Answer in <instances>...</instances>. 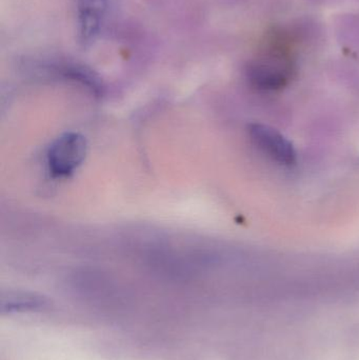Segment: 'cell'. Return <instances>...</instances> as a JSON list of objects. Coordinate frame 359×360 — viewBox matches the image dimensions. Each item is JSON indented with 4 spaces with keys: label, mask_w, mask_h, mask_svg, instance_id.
Masks as SVG:
<instances>
[{
    "label": "cell",
    "mask_w": 359,
    "mask_h": 360,
    "mask_svg": "<svg viewBox=\"0 0 359 360\" xmlns=\"http://www.w3.org/2000/svg\"><path fill=\"white\" fill-rule=\"evenodd\" d=\"M86 141L78 133H65L48 148L46 166L55 179H67L81 166L86 156Z\"/></svg>",
    "instance_id": "obj_1"
},
{
    "label": "cell",
    "mask_w": 359,
    "mask_h": 360,
    "mask_svg": "<svg viewBox=\"0 0 359 360\" xmlns=\"http://www.w3.org/2000/svg\"><path fill=\"white\" fill-rule=\"evenodd\" d=\"M112 0H75L76 34L84 49L90 48L100 37Z\"/></svg>",
    "instance_id": "obj_2"
},
{
    "label": "cell",
    "mask_w": 359,
    "mask_h": 360,
    "mask_svg": "<svg viewBox=\"0 0 359 360\" xmlns=\"http://www.w3.org/2000/svg\"><path fill=\"white\" fill-rule=\"evenodd\" d=\"M272 50L249 69V77L259 89L275 90L284 86L290 76L291 65L286 55L276 49Z\"/></svg>",
    "instance_id": "obj_3"
},
{
    "label": "cell",
    "mask_w": 359,
    "mask_h": 360,
    "mask_svg": "<svg viewBox=\"0 0 359 360\" xmlns=\"http://www.w3.org/2000/svg\"><path fill=\"white\" fill-rule=\"evenodd\" d=\"M249 135L253 145L273 162L290 167L296 162V152L292 143L278 131L265 124H251Z\"/></svg>",
    "instance_id": "obj_4"
},
{
    "label": "cell",
    "mask_w": 359,
    "mask_h": 360,
    "mask_svg": "<svg viewBox=\"0 0 359 360\" xmlns=\"http://www.w3.org/2000/svg\"><path fill=\"white\" fill-rule=\"evenodd\" d=\"M46 302L44 298L33 295H17L2 302L4 312H21V311H33L44 309Z\"/></svg>",
    "instance_id": "obj_5"
}]
</instances>
